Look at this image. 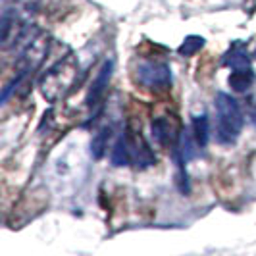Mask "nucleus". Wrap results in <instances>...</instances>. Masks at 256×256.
Wrapping results in <instances>:
<instances>
[{
  "mask_svg": "<svg viewBox=\"0 0 256 256\" xmlns=\"http://www.w3.org/2000/svg\"><path fill=\"white\" fill-rule=\"evenodd\" d=\"M250 120H252V124L256 126V110H252V114H250Z\"/></svg>",
  "mask_w": 256,
  "mask_h": 256,
  "instance_id": "nucleus-12",
  "label": "nucleus"
},
{
  "mask_svg": "<svg viewBox=\"0 0 256 256\" xmlns=\"http://www.w3.org/2000/svg\"><path fill=\"white\" fill-rule=\"evenodd\" d=\"M112 164H114V166H118V168L131 164L129 142H128V137H126V135H122V137L118 139V142H116L114 150H112Z\"/></svg>",
  "mask_w": 256,
  "mask_h": 256,
  "instance_id": "nucleus-8",
  "label": "nucleus"
},
{
  "mask_svg": "<svg viewBox=\"0 0 256 256\" xmlns=\"http://www.w3.org/2000/svg\"><path fill=\"white\" fill-rule=\"evenodd\" d=\"M135 77L146 89H168L172 85V70L164 62H141Z\"/></svg>",
  "mask_w": 256,
  "mask_h": 256,
  "instance_id": "nucleus-3",
  "label": "nucleus"
},
{
  "mask_svg": "<svg viewBox=\"0 0 256 256\" xmlns=\"http://www.w3.org/2000/svg\"><path fill=\"white\" fill-rule=\"evenodd\" d=\"M222 62L231 70H248L250 68V56L246 50V44L243 40H235L230 50L224 54Z\"/></svg>",
  "mask_w": 256,
  "mask_h": 256,
  "instance_id": "nucleus-5",
  "label": "nucleus"
},
{
  "mask_svg": "<svg viewBox=\"0 0 256 256\" xmlns=\"http://www.w3.org/2000/svg\"><path fill=\"white\" fill-rule=\"evenodd\" d=\"M202 46H204V38L198 37V35H189V37L181 42L178 52H180L181 56H194Z\"/></svg>",
  "mask_w": 256,
  "mask_h": 256,
  "instance_id": "nucleus-11",
  "label": "nucleus"
},
{
  "mask_svg": "<svg viewBox=\"0 0 256 256\" xmlns=\"http://www.w3.org/2000/svg\"><path fill=\"white\" fill-rule=\"evenodd\" d=\"M216 112H218V141L224 144H233L239 139L243 129V112L237 100L228 92L216 94Z\"/></svg>",
  "mask_w": 256,
  "mask_h": 256,
  "instance_id": "nucleus-2",
  "label": "nucleus"
},
{
  "mask_svg": "<svg viewBox=\"0 0 256 256\" xmlns=\"http://www.w3.org/2000/svg\"><path fill=\"white\" fill-rule=\"evenodd\" d=\"M254 56H256V50H254Z\"/></svg>",
  "mask_w": 256,
  "mask_h": 256,
  "instance_id": "nucleus-13",
  "label": "nucleus"
},
{
  "mask_svg": "<svg viewBox=\"0 0 256 256\" xmlns=\"http://www.w3.org/2000/svg\"><path fill=\"white\" fill-rule=\"evenodd\" d=\"M77 72H79V66H77V60L72 54H68L64 60L56 62L40 79L42 96L50 102L60 100L66 92L74 87Z\"/></svg>",
  "mask_w": 256,
  "mask_h": 256,
  "instance_id": "nucleus-1",
  "label": "nucleus"
},
{
  "mask_svg": "<svg viewBox=\"0 0 256 256\" xmlns=\"http://www.w3.org/2000/svg\"><path fill=\"white\" fill-rule=\"evenodd\" d=\"M112 68H114V62H112V60H106L104 66L100 68V72H98L96 79H94V83L90 85V90H89V94H87V100H85L89 108H94L96 104L100 102V98L104 96L106 87H108V81H110V77H112Z\"/></svg>",
  "mask_w": 256,
  "mask_h": 256,
  "instance_id": "nucleus-4",
  "label": "nucleus"
},
{
  "mask_svg": "<svg viewBox=\"0 0 256 256\" xmlns=\"http://www.w3.org/2000/svg\"><path fill=\"white\" fill-rule=\"evenodd\" d=\"M110 133H112V129L106 126V128H102L92 137V141H90V156L94 160H100L104 156L106 146H108V139H110Z\"/></svg>",
  "mask_w": 256,
  "mask_h": 256,
  "instance_id": "nucleus-7",
  "label": "nucleus"
},
{
  "mask_svg": "<svg viewBox=\"0 0 256 256\" xmlns=\"http://www.w3.org/2000/svg\"><path fill=\"white\" fill-rule=\"evenodd\" d=\"M192 133H194V141L198 146H204L208 142V118L204 114L192 118Z\"/></svg>",
  "mask_w": 256,
  "mask_h": 256,
  "instance_id": "nucleus-10",
  "label": "nucleus"
},
{
  "mask_svg": "<svg viewBox=\"0 0 256 256\" xmlns=\"http://www.w3.org/2000/svg\"><path fill=\"white\" fill-rule=\"evenodd\" d=\"M172 133H174V128L168 122V118H156L152 122V137L160 144H166L172 139Z\"/></svg>",
  "mask_w": 256,
  "mask_h": 256,
  "instance_id": "nucleus-9",
  "label": "nucleus"
},
{
  "mask_svg": "<svg viewBox=\"0 0 256 256\" xmlns=\"http://www.w3.org/2000/svg\"><path fill=\"white\" fill-rule=\"evenodd\" d=\"M228 83H230V87L235 92L248 90L250 85L254 83V72H252V68H248V70H233V74L230 76Z\"/></svg>",
  "mask_w": 256,
  "mask_h": 256,
  "instance_id": "nucleus-6",
  "label": "nucleus"
}]
</instances>
